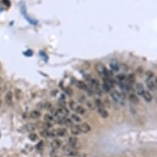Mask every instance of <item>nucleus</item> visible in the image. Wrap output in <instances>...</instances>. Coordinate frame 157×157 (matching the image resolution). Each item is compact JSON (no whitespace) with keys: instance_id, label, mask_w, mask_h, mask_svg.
Here are the masks:
<instances>
[{"instance_id":"nucleus-28","label":"nucleus","mask_w":157,"mask_h":157,"mask_svg":"<svg viewBox=\"0 0 157 157\" xmlns=\"http://www.w3.org/2000/svg\"><path fill=\"white\" fill-rule=\"evenodd\" d=\"M2 78H0V83H1V82H2Z\"/></svg>"},{"instance_id":"nucleus-29","label":"nucleus","mask_w":157,"mask_h":157,"mask_svg":"<svg viewBox=\"0 0 157 157\" xmlns=\"http://www.w3.org/2000/svg\"><path fill=\"white\" fill-rule=\"evenodd\" d=\"M2 104V101H1V100H0V105H1Z\"/></svg>"},{"instance_id":"nucleus-18","label":"nucleus","mask_w":157,"mask_h":157,"mask_svg":"<svg viewBox=\"0 0 157 157\" xmlns=\"http://www.w3.org/2000/svg\"><path fill=\"white\" fill-rule=\"evenodd\" d=\"M75 111L77 112V114H84L85 113H86V109H85L84 108L82 107V106H81V105H78V106H77V107H76Z\"/></svg>"},{"instance_id":"nucleus-7","label":"nucleus","mask_w":157,"mask_h":157,"mask_svg":"<svg viewBox=\"0 0 157 157\" xmlns=\"http://www.w3.org/2000/svg\"><path fill=\"white\" fill-rule=\"evenodd\" d=\"M98 113L100 114V116L104 118H107L109 117V113H108L107 110L105 109V107L98 108Z\"/></svg>"},{"instance_id":"nucleus-21","label":"nucleus","mask_w":157,"mask_h":157,"mask_svg":"<svg viewBox=\"0 0 157 157\" xmlns=\"http://www.w3.org/2000/svg\"><path fill=\"white\" fill-rule=\"evenodd\" d=\"M103 89L105 90V92H109L110 91V89H111V87H110L107 83L104 82V83H103Z\"/></svg>"},{"instance_id":"nucleus-23","label":"nucleus","mask_w":157,"mask_h":157,"mask_svg":"<svg viewBox=\"0 0 157 157\" xmlns=\"http://www.w3.org/2000/svg\"><path fill=\"white\" fill-rule=\"evenodd\" d=\"M37 135L35 134V133H30V134L29 135V139L30 141H36L37 140Z\"/></svg>"},{"instance_id":"nucleus-19","label":"nucleus","mask_w":157,"mask_h":157,"mask_svg":"<svg viewBox=\"0 0 157 157\" xmlns=\"http://www.w3.org/2000/svg\"><path fill=\"white\" fill-rule=\"evenodd\" d=\"M15 97H16V99L18 100H21L22 97V91H21L19 89H16V91H15Z\"/></svg>"},{"instance_id":"nucleus-26","label":"nucleus","mask_w":157,"mask_h":157,"mask_svg":"<svg viewBox=\"0 0 157 157\" xmlns=\"http://www.w3.org/2000/svg\"><path fill=\"white\" fill-rule=\"evenodd\" d=\"M72 118V119H73V121H75V122H81V118H80L78 115H76V114H73L71 116Z\"/></svg>"},{"instance_id":"nucleus-27","label":"nucleus","mask_w":157,"mask_h":157,"mask_svg":"<svg viewBox=\"0 0 157 157\" xmlns=\"http://www.w3.org/2000/svg\"><path fill=\"white\" fill-rule=\"evenodd\" d=\"M69 104H70V107H71V109H73V110H75L76 107L78 106V105H76V102H75V101H73V100H72V101H70V103H69Z\"/></svg>"},{"instance_id":"nucleus-15","label":"nucleus","mask_w":157,"mask_h":157,"mask_svg":"<svg viewBox=\"0 0 157 157\" xmlns=\"http://www.w3.org/2000/svg\"><path fill=\"white\" fill-rule=\"evenodd\" d=\"M110 68H111L113 71H118V68H119V65H118V63H117V61L114 60L110 63Z\"/></svg>"},{"instance_id":"nucleus-14","label":"nucleus","mask_w":157,"mask_h":157,"mask_svg":"<svg viewBox=\"0 0 157 157\" xmlns=\"http://www.w3.org/2000/svg\"><path fill=\"white\" fill-rule=\"evenodd\" d=\"M24 128L26 132H32V131H34L35 129V124H33V123H27V124L25 125Z\"/></svg>"},{"instance_id":"nucleus-17","label":"nucleus","mask_w":157,"mask_h":157,"mask_svg":"<svg viewBox=\"0 0 157 157\" xmlns=\"http://www.w3.org/2000/svg\"><path fill=\"white\" fill-rule=\"evenodd\" d=\"M116 79L118 80L119 83H124V82L126 81V76L124 75V74L121 73L116 77Z\"/></svg>"},{"instance_id":"nucleus-4","label":"nucleus","mask_w":157,"mask_h":157,"mask_svg":"<svg viewBox=\"0 0 157 157\" xmlns=\"http://www.w3.org/2000/svg\"><path fill=\"white\" fill-rule=\"evenodd\" d=\"M79 128H80V130H81V132H82V133H88L91 132V126L86 123H81V125H79Z\"/></svg>"},{"instance_id":"nucleus-11","label":"nucleus","mask_w":157,"mask_h":157,"mask_svg":"<svg viewBox=\"0 0 157 157\" xmlns=\"http://www.w3.org/2000/svg\"><path fill=\"white\" fill-rule=\"evenodd\" d=\"M142 96H143L144 100H145L146 102H151V100H153L152 95H151V93H150V92H149V91H145V92H144V93H143V95H142Z\"/></svg>"},{"instance_id":"nucleus-13","label":"nucleus","mask_w":157,"mask_h":157,"mask_svg":"<svg viewBox=\"0 0 157 157\" xmlns=\"http://www.w3.org/2000/svg\"><path fill=\"white\" fill-rule=\"evenodd\" d=\"M40 112L38 111V110H33L30 113V118H32V119H37L40 117Z\"/></svg>"},{"instance_id":"nucleus-5","label":"nucleus","mask_w":157,"mask_h":157,"mask_svg":"<svg viewBox=\"0 0 157 157\" xmlns=\"http://www.w3.org/2000/svg\"><path fill=\"white\" fill-rule=\"evenodd\" d=\"M135 91L137 94L139 96H142L143 93L145 92V89H144L143 85L141 83H137L135 85Z\"/></svg>"},{"instance_id":"nucleus-20","label":"nucleus","mask_w":157,"mask_h":157,"mask_svg":"<svg viewBox=\"0 0 157 157\" xmlns=\"http://www.w3.org/2000/svg\"><path fill=\"white\" fill-rule=\"evenodd\" d=\"M77 86H78V88L81 89V90H86L87 89L86 85L85 84L83 81H78V83H77Z\"/></svg>"},{"instance_id":"nucleus-12","label":"nucleus","mask_w":157,"mask_h":157,"mask_svg":"<svg viewBox=\"0 0 157 157\" xmlns=\"http://www.w3.org/2000/svg\"><path fill=\"white\" fill-rule=\"evenodd\" d=\"M126 81H127L128 85H132V83H134L135 81V75L132 73L129 74L128 77H126Z\"/></svg>"},{"instance_id":"nucleus-22","label":"nucleus","mask_w":157,"mask_h":157,"mask_svg":"<svg viewBox=\"0 0 157 157\" xmlns=\"http://www.w3.org/2000/svg\"><path fill=\"white\" fill-rule=\"evenodd\" d=\"M95 105H96V107L98 108H100V107H104V105H103V103L100 100L97 99L96 100V101H95Z\"/></svg>"},{"instance_id":"nucleus-3","label":"nucleus","mask_w":157,"mask_h":157,"mask_svg":"<svg viewBox=\"0 0 157 157\" xmlns=\"http://www.w3.org/2000/svg\"><path fill=\"white\" fill-rule=\"evenodd\" d=\"M110 95H111V97L113 98V100H114V102L118 103V104H121V103L123 104V100L122 99H121L120 95H119V93H118V92L117 91H115V90H114V91H112L111 93H110Z\"/></svg>"},{"instance_id":"nucleus-2","label":"nucleus","mask_w":157,"mask_h":157,"mask_svg":"<svg viewBox=\"0 0 157 157\" xmlns=\"http://www.w3.org/2000/svg\"><path fill=\"white\" fill-rule=\"evenodd\" d=\"M146 86L151 91H154L156 87V78L153 76L147 77L146 79Z\"/></svg>"},{"instance_id":"nucleus-9","label":"nucleus","mask_w":157,"mask_h":157,"mask_svg":"<svg viewBox=\"0 0 157 157\" xmlns=\"http://www.w3.org/2000/svg\"><path fill=\"white\" fill-rule=\"evenodd\" d=\"M71 132H72V134L74 135V136L79 135L80 133H81V130H80L79 125H73V126H72V128H71Z\"/></svg>"},{"instance_id":"nucleus-6","label":"nucleus","mask_w":157,"mask_h":157,"mask_svg":"<svg viewBox=\"0 0 157 157\" xmlns=\"http://www.w3.org/2000/svg\"><path fill=\"white\" fill-rule=\"evenodd\" d=\"M12 98H13V96H12V91H8L5 96V102L7 105H12Z\"/></svg>"},{"instance_id":"nucleus-30","label":"nucleus","mask_w":157,"mask_h":157,"mask_svg":"<svg viewBox=\"0 0 157 157\" xmlns=\"http://www.w3.org/2000/svg\"><path fill=\"white\" fill-rule=\"evenodd\" d=\"M53 157H56V156H53Z\"/></svg>"},{"instance_id":"nucleus-8","label":"nucleus","mask_w":157,"mask_h":157,"mask_svg":"<svg viewBox=\"0 0 157 157\" xmlns=\"http://www.w3.org/2000/svg\"><path fill=\"white\" fill-rule=\"evenodd\" d=\"M61 144H62V141L60 140H58V139H53L52 142H51V147H52L53 150H55V149H58L60 147Z\"/></svg>"},{"instance_id":"nucleus-25","label":"nucleus","mask_w":157,"mask_h":157,"mask_svg":"<svg viewBox=\"0 0 157 157\" xmlns=\"http://www.w3.org/2000/svg\"><path fill=\"white\" fill-rule=\"evenodd\" d=\"M95 104H93V103H92L91 101H87L86 102V105H87V107L89 108L90 109H94L95 108V106H96V105H94Z\"/></svg>"},{"instance_id":"nucleus-24","label":"nucleus","mask_w":157,"mask_h":157,"mask_svg":"<svg viewBox=\"0 0 157 157\" xmlns=\"http://www.w3.org/2000/svg\"><path fill=\"white\" fill-rule=\"evenodd\" d=\"M45 120L46 121V122L50 123V122H52V121L53 120V118L52 116H50V114H45Z\"/></svg>"},{"instance_id":"nucleus-1","label":"nucleus","mask_w":157,"mask_h":157,"mask_svg":"<svg viewBox=\"0 0 157 157\" xmlns=\"http://www.w3.org/2000/svg\"><path fill=\"white\" fill-rule=\"evenodd\" d=\"M95 69H96V71L98 73V74L101 77V78H103L104 79L107 78V69L105 68V67L103 65L102 63H96V65H95Z\"/></svg>"},{"instance_id":"nucleus-16","label":"nucleus","mask_w":157,"mask_h":157,"mask_svg":"<svg viewBox=\"0 0 157 157\" xmlns=\"http://www.w3.org/2000/svg\"><path fill=\"white\" fill-rule=\"evenodd\" d=\"M68 143L71 146H75L78 143V139H77L75 137H71L68 139Z\"/></svg>"},{"instance_id":"nucleus-10","label":"nucleus","mask_w":157,"mask_h":157,"mask_svg":"<svg viewBox=\"0 0 157 157\" xmlns=\"http://www.w3.org/2000/svg\"><path fill=\"white\" fill-rule=\"evenodd\" d=\"M128 99H129V101L133 105H137L139 103V99L135 94H130L129 96H128Z\"/></svg>"}]
</instances>
